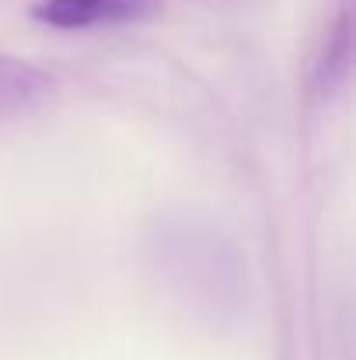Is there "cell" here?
Returning a JSON list of instances; mask_svg holds the SVG:
<instances>
[{"label":"cell","mask_w":356,"mask_h":360,"mask_svg":"<svg viewBox=\"0 0 356 360\" xmlns=\"http://www.w3.org/2000/svg\"><path fill=\"white\" fill-rule=\"evenodd\" d=\"M157 0H39L32 4V18L49 28L84 32V28H116L147 21L157 14Z\"/></svg>","instance_id":"cell-1"},{"label":"cell","mask_w":356,"mask_h":360,"mask_svg":"<svg viewBox=\"0 0 356 360\" xmlns=\"http://www.w3.org/2000/svg\"><path fill=\"white\" fill-rule=\"evenodd\" d=\"M56 95V81L28 60L0 53V120H14L42 109Z\"/></svg>","instance_id":"cell-2"},{"label":"cell","mask_w":356,"mask_h":360,"mask_svg":"<svg viewBox=\"0 0 356 360\" xmlns=\"http://www.w3.org/2000/svg\"><path fill=\"white\" fill-rule=\"evenodd\" d=\"M350 18H339V25L332 28L329 42H325V53H322V63H318V84L325 91H332L336 84L346 81L350 74Z\"/></svg>","instance_id":"cell-3"}]
</instances>
